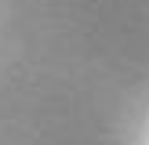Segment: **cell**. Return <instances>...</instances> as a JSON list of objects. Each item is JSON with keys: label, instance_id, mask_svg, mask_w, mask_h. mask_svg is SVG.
<instances>
[]
</instances>
